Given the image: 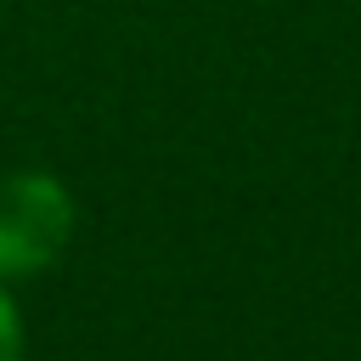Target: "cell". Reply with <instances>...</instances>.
<instances>
[{"mask_svg": "<svg viewBox=\"0 0 361 361\" xmlns=\"http://www.w3.org/2000/svg\"><path fill=\"white\" fill-rule=\"evenodd\" d=\"M73 231V197L45 169L0 175V276H39Z\"/></svg>", "mask_w": 361, "mask_h": 361, "instance_id": "obj_1", "label": "cell"}, {"mask_svg": "<svg viewBox=\"0 0 361 361\" xmlns=\"http://www.w3.org/2000/svg\"><path fill=\"white\" fill-rule=\"evenodd\" d=\"M0 361H23V322L6 288H0Z\"/></svg>", "mask_w": 361, "mask_h": 361, "instance_id": "obj_2", "label": "cell"}]
</instances>
